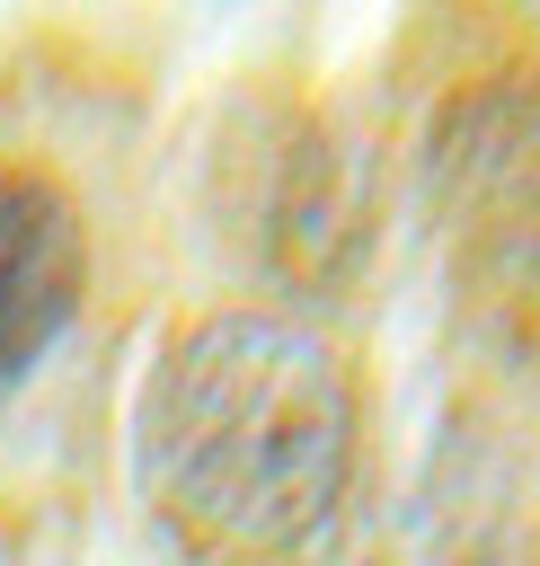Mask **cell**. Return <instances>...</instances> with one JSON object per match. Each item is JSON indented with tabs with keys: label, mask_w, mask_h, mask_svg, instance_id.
Masks as SVG:
<instances>
[{
	"label": "cell",
	"mask_w": 540,
	"mask_h": 566,
	"mask_svg": "<svg viewBox=\"0 0 540 566\" xmlns=\"http://www.w3.org/2000/svg\"><path fill=\"white\" fill-rule=\"evenodd\" d=\"M354 478V380L336 345L274 310L168 327L133 389V486L204 566L310 548Z\"/></svg>",
	"instance_id": "obj_1"
},
{
	"label": "cell",
	"mask_w": 540,
	"mask_h": 566,
	"mask_svg": "<svg viewBox=\"0 0 540 566\" xmlns=\"http://www.w3.org/2000/svg\"><path fill=\"white\" fill-rule=\"evenodd\" d=\"M425 186L460 248V274L496 310L540 318V71L460 88L434 115Z\"/></svg>",
	"instance_id": "obj_2"
},
{
	"label": "cell",
	"mask_w": 540,
	"mask_h": 566,
	"mask_svg": "<svg viewBox=\"0 0 540 566\" xmlns=\"http://www.w3.org/2000/svg\"><path fill=\"white\" fill-rule=\"evenodd\" d=\"M266 159H274V177H266V195H257V248H266L283 274H301V283L336 274V265L354 256V239H363V203L345 195V142L292 133V142H274Z\"/></svg>",
	"instance_id": "obj_4"
},
{
	"label": "cell",
	"mask_w": 540,
	"mask_h": 566,
	"mask_svg": "<svg viewBox=\"0 0 540 566\" xmlns=\"http://www.w3.org/2000/svg\"><path fill=\"white\" fill-rule=\"evenodd\" d=\"M89 230L44 168H0V389H18L80 318Z\"/></svg>",
	"instance_id": "obj_3"
}]
</instances>
